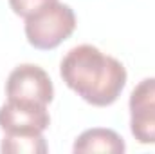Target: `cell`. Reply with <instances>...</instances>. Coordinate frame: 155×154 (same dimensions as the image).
I'll use <instances>...</instances> for the list:
<instances>
[{
  "instance_id": "cell-1",
  "label": "cell",
  "mask_w": 155,
  "mask_h": 154,
  "mask_svg": "<svg viewBox=\"0 0 155 154\" xmlns=\"http://www.w3.org/2000/svg\"><path fill=\"white\" fill-rule=\"evenodd\" d=\"M60 75L69 89L96 107L112 105L126 85L124 65L90 44L76 45L63 56Z\"/></svg>"
},
{
  "instance_id": "cell-2",
  "label": "cell",
  "mask_w": 155,
  "mask_h": 154,
  "mask_svg": "<svg viewBox=\"0 0 155 154\" xmlns=\"http://www.w3.org/2000/svg\"><path fill=\"white\" fill-rule=\"evenodd\" d=\"M76 29V15L71 5L60 0L47 4L38 13L25 18L27 42L40 51L56 49Z\"/></svg>"
},
{
  "instance_id": "cell-3",
  "label": "cell",
  "mask_w": 155,
  "mask_h": 154,
  "mask_svg": "<svg viewBox=\"0 0 155 154\" xmlns=\"http://www.w3.org/2000/svg\"><path fill=\"white\" fill-rule=\"evenodd\" d=\"M7 100L49 105L54 98V87L49 75L35 64H22L15 67L5 82Z\"/></svg>"
},
{
  "instance_id": "cell-4",
  "label": "cell",
  "mask_w": 155,
  "mask_h": 154,
  "mask_svg": "<svg viewBox=\"0 0 155 154\" xmlns=\"http://www.w3.org/2000/svg\"><path fill=\"white\" fill-rule=\"evenodd\" d=\"M130 131L143 145H155V78H144L130 94Z\"/></svg>"
},
{
  "instance_id": "cell-5",
  "label": "cell",
  "mask_w": 155,
  "mask_h": 154,
  "mask_svg": "<svg viewBox=\"0 0 155 154\" xmlns=\"http://www.w3.org/2000/svg\"><path fill=\"white\" fill-rule=\"evenodd\" d=\"M49 125L47 105L7 100L0 107V129L4 132H43Z\"/></svg>"
},
{
  "instance_id": "cell-6",
  "label": "cell",
  "mask_w": 155,
  "mask_h": 154,
  "mask_svg": "<svg viewBox=\"0 0 155 154\" xmlns=\"http://www.w3.org/2000/svg\"><path fill=\"white\" fill-rule=\"evenodd\" d=\"M74 152H108V154H123L126 151V145L123 138L112 129L94 127L81 132L74 142L72 147Z\"/></svg>"
},
{
  "instance_id": "cell-7",
  "label": "cell",
  "mask_w": 155,
  "mask_h": 154,
  "mask_svg": "<svg viewBox=\"0 0 155 154\" xmlns=\"http://www.w3.org/2000/svg\"><path fill=\"white\" fill-rule=\"evenodd\" d=\"M0 151L4 154H45L49 147L41 132H5Z\"/></svg>"
},
{
  "instance_id": "cell-8",
  "label": "cell",
  "mask_w": 155,
  "mask_h": 154,
  "mask_svg": "<svg viewBox=\"0 0 155 154\" xmlns=\"http://www.w3.org/2000/svg\"><path fill=\"white\" fill-rule=\"evenodd\" d=\"M51 2H56V0H9V7L13 9L15 15L27 18V16L38 13L40 9H43Z\"/></svg>"
}]
</instances>
